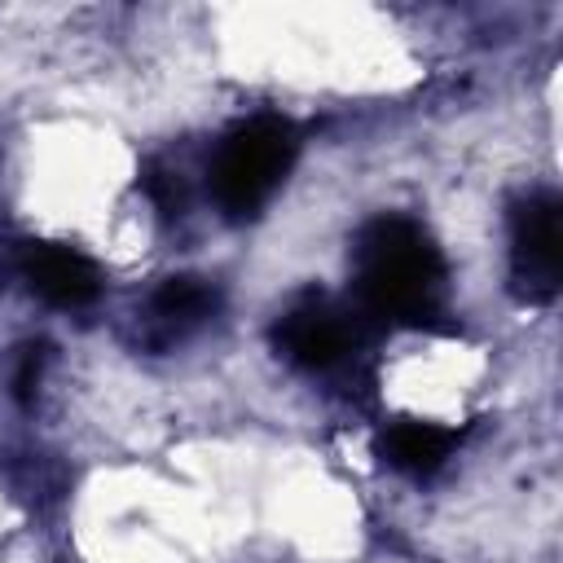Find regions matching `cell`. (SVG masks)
Returning <instances> with one entry per match:
<instances>
[{
	"instance_id": "6da1fadb",
	"label": "cell",
	"mask_w": 563,
	"mask_h": 563,
	"mask_svg": "<svg viewBox=\"0 0 563 563\" xmlns=\"http://www.w3.org/2000/svg\"><path fill=\"white\" fill-rule=\"evenodd\" d=\"M356 303L387 325H427L440 312L444 260L427 229L409 216H378L361 229L356 251Z\"/></svg>"
},
{
	"instance_id": "7a4b0ae2",
	"label": "cell",
	"mask_w": 563,
	"mask_h": 563,
	"mask_svg": "<svg viewBox=\"0 0 563 563\" xmlns=\"http://www.w3.org/2000/svg\"><path fill=\"white\" fill-rule=\"evenodd\" d=\"M295 128L277 114H255L238 123L216 158H211V198L229 220H251L273 198V189L286 180L295 163Z\"/></svg>"
},
{
	"instance_id": "3957f363",
	"label": "cell",
	"mask_w": 563,
	"mask_h": 563,
	"mask_svg": "<svg viewBox=\"0 0 563 563\" xmlns=\"http://www.w3.org/2000/svg\"><path fill=\"white\" fill-rule=\"evenodd\" d=\"M510 277L528 303H550L563 277V202L532 194L510 220Z\"/></svg>"
},
{
	"instance_id": "277c9868",
	"label": "cell",
	"mask_w": 563,
	"mask_h": 563,
	"mask_svg": "<svg viewBox=\"0 0 563 563\" xmlns=\"http://www.w3.org/2000/svg\"><path fill=\"white\" fill-rule=\"evenodd\" d=\"M352 321L343 308L325 303V299H299L295 308H286L273 325V343L277 352L299 365V369H330L352 352Z\"/></svg>"
},
{
	"instance_id": "5b68a950",
	"label": "cell",
	"mask_w": 563,
	"mask_h": 563,
	"mask_svg": "<svg viewBox=\"0 0 563 563\" xmlns=\"http://www.w3.org/2000/svg\"><path fill=\"white\" fill-rule=\"evenodd\" d=\"M22 277L53 308H84L101 290L97 264L75 246H57V242H31L22 255Z\"/></svg>"
},
{
	"instance_id": "8992f818",
	"label": "cell",
	"mask_w": 563,
	"mask_h": 563,
	"mask_svg": "<svg viewBox=\"0 0 563 563\" xmlns=\"http://www.w3.org/2000/svg\"><path fill=\"white\" fill-rule=\"evenodd\" d=\"M220 295L216 286H207L202 277H167L154 295H150V325L158 339H180L194 325H202L216 312Z\"/></svg>"
},
{
	"instance_id": "52a82bcc",
	"label": "cell",
	"mask_w": 563,
	"mask_h": 563,
	"mask_svg": "<svg viewBox=\"0 0 563 563\" xmlns=\"http://www.w3.org/2000/svg\"><path fill=\"white\" fill-rule=\"evenodd\" d=\"M453 444H457V435H453L449 427L405 418V422H391V427L383 431L378 453H383L387 466H396V471H405V475H431V471L453 453Z\"/></svg>"
},
{
	"instance_id": "ba28073f",
	"label": "cell",
	"mask_w": 563,
	"mask_h": 563,
	"mask_svg": "<svg viewBox=\"0 0 563 563\" xmlns=\"http://www.w3.org/2000/svg\"><path fill=\"white\" fill-rule=\"evenodd\" d=\"M40 374H44V343H22L18 356H13V374H9L13 396L18 400H31L35 387H40Z\"/></svg>"
},
{
	"instance_id": "9c48e42d",
	"label": "cell",
	"mask_w": 563,
	"mask_h": 563,
	"mask_svg": "<svg viewBox=\"0 0 563 563\" xmlns=\"http://www.w3.org/2000/svg\"><path fill=\"white\" fill-rule=\"evenodd\" d=\"M145 194H150V202L163 211V216H176L180 207H185V189H180V180H176V172H167V167H145Z\"/></svg>"
}]
</instances>
